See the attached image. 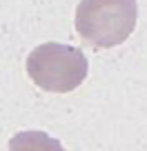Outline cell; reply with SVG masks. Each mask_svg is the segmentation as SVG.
Instances as JSON below:
<instances>
[{"label": "cell", "instance_id": "cell-1", "mask_svg": "<svg viewBox=\"0 0 147 151\" xmlns=\"http://www.w3.org/2000/svg\"><path fill=\"white\" fill-rule=\"evenodd\" d=\"M136 0H80L76 7V33L91 47L123 45L136 27Z\"/></svg>", "mask_w": 147, "mask_h": 151}, {"label": "cell", "instance_id": "cell-2", "mask_svg": "<svg viewBox=\"0 0 147 151\" xmlns=\"http://www.w3.org/2000/svg\"><path fill=\"white\" fill-rule=\"evenodd\" d=\"M89 71L87 56L62 42L38 45L27 56V76L33 85L51 93H69L83 85Z\"/></svg>", "mask_w": 147, "mask_h": 151}, {"label": "cell", "instance_id": "cell-3", "mask_svg": "<svg viewBox=\"0 0 147 151\" xmlns=\"http://www.w3.org/2000/svg\"><path fill=\"white\" fill-rule=\"evenodd\" d=\"M9 151H65V147L49 133L27 129V131H18L9 140Z\"/></svg>", "mask_w": 147, "mask_h": 151}]
</instances>
